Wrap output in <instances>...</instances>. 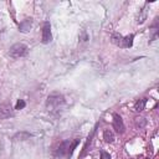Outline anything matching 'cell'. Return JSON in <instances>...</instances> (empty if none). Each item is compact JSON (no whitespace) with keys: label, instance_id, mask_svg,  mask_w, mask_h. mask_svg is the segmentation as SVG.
Here are the masks:
<instances>
[{"label":"cell","instance_id":"9a60e30c","mask_svg":"<svg viewBox=\"0 0 159 159\" xmlns=\"http://www.w3.org/2000/svg\"><path fill=\"white\" fill-rule=\"evenodd\" d=\"M25 106H26L25 101H23V100H19V101H18V103H16V106H15V109H23Z\"/></svg>","mask_w":159,"mask_h":159},{"label":"cell","instance_id":"2e32d148","mask_svg":"<svg viewBox=\"0 0 159 159\" xmlns=\"http://www.w3.org/2000/svg\"><path fill=\"white\" fill-rule=\"evenodd\" d=\"M101 159H111V155L107 153V152H101Z\"/></svg>","mask_w":159,"mask_h":159},{"label":"cell","instance_id":"3957f363","mask_svg":"<svg viewBox=\"0 0 159 159\" xmlns=\"http://www.w3.org/2000/svg\"><path fill=\"white\" fill-rule=\"evenodd\" d=\"M71 143L72 141H65L60 144V147L57 149V157L60 158H65V159H68L71 158V153H70V147H71Z\"/></svg>","mask_w":159,"mask_h":159},{"label":"cell","instance_id":"277c9868","mask_svg":"<svg viewBox=\"0 0 159 159\" xmlns=\"http://www.w3.org/2000/svg\"><path fill=\"white\" fill-rule=\"evenodd\" d=\"M113 128L116 129L117 133H124V124H123V119L118 113L113 114Z\"/></svg>","mask_w":159,"mask_h":159},{"label":"cell","instance_id":"8fae6325","mask_svg":"<svg viewBox=\"0 0 159 159\" xmlns=\"http://www.w3.org/2000/svg\"><path fill=\"white\" fill-rule=\"evenodd\" d=\"M111 40H112V42L117 46H121L122 47V41H123V36H121L119 34H113L112 37H111Z\"/></svg>","mask_w":159,"mask_h":159},{"label":"cell","instance_id":"5b68a950","mask_svg":"<svg viewBox=\"0 0 159 159\" xmlns=\"http://www.w3.org/2000/svg\"><path fill=\"white\" fill-rule=\"evenodd\" d=\"M52 40V35H51V25L49 21H46L42 27V42L44 44H49Z\"/></svg>","mask_w":159,"mask_h":159},{"label":"cell","instance_id":"6da1fadb","mask_svg":"<svg viewBox=\"0 0 159 159\" xmlns=\"http://www.w3.org/2000/svg\"><path fill=\"white\" fill-rule=\"evenodd\" d=\"M65 103V97L60 93H53V95H50L47 97V101H46V106L49 108H59L60 106H62Z\"/></svg>","mask_w":159,"mask_h":159},{"label":"cell","instance_id":"30bf717a","mask_svg":"<svg viewBox=\"0 0 159 159\" xmlns=\"http://www.w3.org/2000/svg\"><path fill=\"white\" fill-rule=\"evenodd\" d=\"M31 137V133L29 132H19L14 136V139L15 141H25V139H29Z\"/></svg>","mask_w":159,"mask_h":159},{"label":"cell","instance_id":"9c48e42d","mask_svg":"<svg viewBox=\"0 0 159 159\" xmlns=\"http://www.w3.org/2000/svg\"><path fill=\"white\" fill-rule=\"evenodd\" d=\"M133 39H134L133 35H129V36L123 37L122 47H126V49H128V47H132V45H133Z\"/></svg>","mask_w":159,"mask_h":159},{"label":"cell","instance_id":"8992f818","mask_svg":"<svg viewBox=\"0 0 159 159\" xmlns=\"http://www.w3.org/2000/svg\"><path fill=\"white\" fill-rule=\"evenodd\" d=\"M12 116V111H11V106L8 103H3L0 105V119H5L9 118Z\"/></svg>","mask_w":159,"mask_h":159},{"label":"cell","instance_id":"52a82bcc","mask_svg":"<svg viewBox=\"0 0 159 159\" xmlns=\"http://www.w3.org/2000/svg\"><path fill=\"white\" fill-rule=\"evenodd\" d=\"M31 26H32V19H25L24 21L20 23L19 25V30L21 31V32H27L30 29H31Z\"/></svg>","mask_w":159,"mask_h":159},{"label":"cell","instance_id":"5bb4252c","mask_svg":"<svg viewBox=\"0 0 159 159\" xmlns=\"http://www.w3.org/2000/svg\"><path fill=\"white\" fill-rule=\"evenodd\" d=\"M146 18H147V9H143V11H142V14H141V16L138 18V23L142 24L144 20H146Z\"/></svg>","mask_w":159,"mask_h":159},{"label":"cell","instance_id":"7a4b0ae2","mask_svg":"<svg viewBox=\"0 0 159 159\" xmlns=\"http://www.w3.org/2000/svg\"><path fill=\"white\" fill-rule=\"evenodd\" d=\"M27 53V46L24 44H15L12 45L10 49H9V55L14 59H19V57H23Z\"/></svg>","mask_w":159,"mask_h":159},{"label":"cell","instance_id":"ba28073f","mask_svg":"<svg viewBox=\"0 0 159 159\" xmlns=\"http://www.w3.org/2000/svg\"><path fill=\"white\" fill-rule=\"evenodd\" d=\"M103 139H105L107 143H113L114 142V134H113L112 130L106 129L105 133H103Z\"/></svg>","mask_w":159,"mask_h":159},{"label":"cell","instance_id":"7c38bea8","mask_svg":"<svg viewBox=\"0 0 159 159\" xmlns=\"http://www.w3.org/2000/svg\"><path fill=\"white\" fill-rule=\"evenodd\" d=\"M146 103H147V98H142V100H139V101H137V102H136V106H134L136 111H138V112L143 111V109H144V106H146Z\"/></svg>","mask_w":159,"mask_h":159},{"label":"cell","instance_id":"4fadbf2b","mask_svg":"<svg viewBox=\"0 0 159 159\" xmlns=\"http://www.w3.org/2000/svg\"><path fill=\"white\" fill-rule=\"evenodd\" d=\"M93 134H95V129L91 132V134L88 136V138H87V142H86V144H85V147H84V150H82V153H81V155L80 157H84L85 154H86V152H87V148H88V144H91V141H92V138H93Z\"/></svg>","mask_w":159,"mask_h":159}]
</instances>
